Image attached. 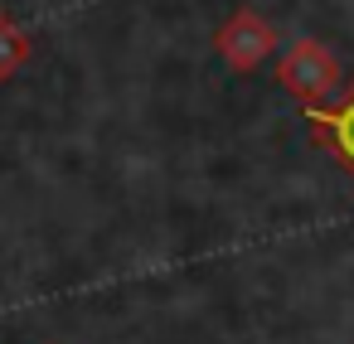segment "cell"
<instances>
[{"mask_svg":"<svg viewBox=\"0 0 354 344\" xmlns=\"http://www.w3.org/2000/svg\"><path fill=\"white\" fill-rule=\"evenodd\" d=\"M306 126H310L315 146L325 155H335L339 170L354 175V83L344 88V97L335 107H325V102L320 107H306Z\"/></svg>","mask_w":354,"mask_h":344,"instance_id":"3","label":"cell"},{"mask_svg":"<svg viewBox=\"0 0 354 344\" xmlns=\"http://www.w3.org/2000/svg\"><path fill=\"white\" fill-rule=\"evenodd\" d=\"M25 59H30V35H25L6 10H0V83L15 78Z\"/></svg>","mask_w":354,"mask_h":344,"instance_id":"4","label":"cell"},{"mask_svg":"<svg viewBox=\"0 0 354 344\" xmlns=\"http://www.w3.org/2000/svg\"><path fill=\"white\" fill-rule=\"evenodd\" d=\"M339 59L320 44V39H296L281 59H277V83L301 97V107H320L339 93Z\"/></svg>","mask_w":354,"mask_h":344,"instance_id":"1","label":"cell"},{"mask_svg":"<svg viewBox=\"0 0 354 344\" xmlns=\"http://www.w3.org/2000/svg\"><path fill=\"white\" fill-rule=\"evenodd\" d=\"M214 49H218V59H223L233 73H252V68H262V64L272 59L277 30H272V20H262L252 6H238V10L218 25Z\"/></svg>","mask_w":354,"mask_h":344,"instance_id":"2","label":"cell"}]
</instances>
